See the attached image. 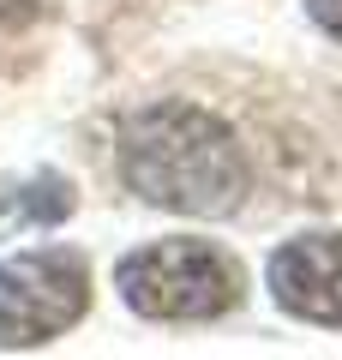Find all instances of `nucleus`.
I'll return each mask as SVG.
<instances>
[{"mask_svg": "<svg viewBox=\"0 0 342 360\" xmlns=\"http://www.w3.org/2000/svg\"><path fill=\"white\" fill-rule=\"evenodd\" d=\"M49 0H0V25H30Z\"/></svg>", "mask_w": 342, "mask_h": 360, "instance_id": "7", "label": "nucleus"}, {"mask_svg": "<svg viewBox=\"0 0 342 360\" xmlns=\"http://www.w3.org/2000/svg\"><path fill=\"white\" fill-rule=\"evenodd\" d=\"M90 307V270L66 246L0 258V342H54Z\"/></svg>", "mask_w": 342, "mask_h": 360, "instance_id": "3", "label": "nucleus"}, {"mask_svg": "<svg viewBox=\"0 0 342 360\" xmlns=\"http://www.w3.org/2000/svg\"><path fill=\"white\" fill-rule=\"evenodd\" d=\"M114 288L139 319L204 324L241 300V264L210 240H151L120 258Z\"/></svg>", "mask_w": 342, "mask_h": 360, "instance_id": "2", "label": "nucleus"}, {"mask_svg": "<svg viewBox=\"0 0 342 360\" xmlns=\"http://www.w3.org/2000/svg\"><path fill=\"white\" fill-rule=\"evenodd\" d=\"M120 174L144 205L180 217H234L253 186L241 139L198 103L139 108L120 132Z\"/></svg>", "mask_w": 342, "mask_h": 360, "instance_id": "1", "label": "nucleus"}, {"mask_svg": "<svg viewBox=\"0 0 342 360\" xmlns=\"http://www.w3.org/2000/svg\"><path fill=\"white\" fill-rule=\"evenodd\" d=\"M72 186L54 174H37L30 186H13V193H0V240L6 234H30V229H54L61 217H72Z\"/></svg>", "mask_w": 342, "mask_h": 360, "instance_id": "5", "label": "nucleus"}, {"mask_svg": "<svg viewBox=\"0 0 342 360\" xmlns=\"http://www.w3.org/2000/svg\"><path fill=\"white\" fill-rule=\"evenodd\" d=\"M306 13H312V25L324 30V37L342 42V0H306Z\"/></svg>", "mask_w": 342, "mask_h": 360, "instance_id": "6", "label": "nucleus"}, {"mask_svg": "<svg viewBox=\"0 0 342 360\" xmlns=\"http://www.w3.org/2000/svg\"><path fill=\"white\" fill-rule=\"evenodd\" d=\"M270 300L289 319L342 330V234H294L265 264Z\"/></svg>", "mask_w": 342, "mask_h": 360, "instance_id": "4", "label": "nucleus"}]
</instances>
